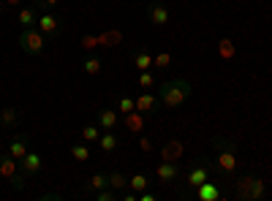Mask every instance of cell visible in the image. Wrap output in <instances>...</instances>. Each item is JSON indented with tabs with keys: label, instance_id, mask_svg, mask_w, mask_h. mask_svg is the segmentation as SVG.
I'll list each match as a JSON object with an SVG mask.
<instances>
[{
	"label": "cell",
	"instance_id": "33",
	"mask_svg": "<svg viewBox=\"0 0 272 201\" xmlns=\"http://www.w3.org/2000/svg\"><path fill=\"white\" fill-rule=\"evenodd\" d=\"M155 198H158V196H155L153 190H142V193H139V201H155Z\"/></svg>",
	"mask_w": 272,
	"mask_h": 201
},
{
	"label": "cell",
	"instance_id": "24",
	"mask_svg": "<svg viewBox=\"0 0 272 201\" xmlns=\"http://www.w3.org/2000/svg\"><path fill=\"white\" fill-rule=\"evenodd\" d=\"M169 66H172V54H169V52H158V54H153V68L166 71Z\"/></svg>",
	"mask_w": 272,
	"mask_h": 201
},
{
	"label": "cell",
	"instance_id": "12",
	"mask_svg": "<svg viewBox=\"0 0 272 201\" xmlns=\"http://www.w3.org/2000/svg\"><path fill=\"white\" fill-rule=\"evenodd\" d=\"M123 123L131 133H142L145 131V117H142V111H128V114H123Z\"/></svg>",
	"mask_w": 272,
	"mask_h": 201
},
{
	"label": "cell",
	"instance_id": "23",
	"mask_svg": "<svg viewBox=\"0 0 272 201\" xmlns=\"http://www.w3.org/2000/svg\"><path fill=\"white\" fill-rule=\"evenodd\" d=\"M128 185L136 190V193H142V190H147V185H150V177L147 174H133L131 180H128Z\"/></svg>",
	"mask_w": 272,
	"mask_h": 201
},
{
	"label": "cell",
	"instance_id": "2",
	"mask_svg": "<svg viewBox=\"0 0 272 201\" xmlns=\"http://www.w3.org/2000/svg\"><path fill=\"white\" fill-rule=\"evenodd\" d=\"M234 193H237L239 201H261L267 188H264V182L259 180V177L245 174V177H239V180L234 182Z\"/></svg>",
	"mask_w": 272,
	"mask_h": 201
},
{
	"label": "cell",
	"instance_id": "4",
	"mask_svg": "<svg viewBox=\"0 0 272 201\" xmlns=\"http://www.w3.org/2000/svg\"><path fill=\"white\" fill-rule=\"evenodd\" d=\"M19 46H22V52H28V54H33V58H38V54L46 49V36H44L38 27H25V30L19 33Z\"/></svg>",
	"mask_w": 272,
	"mask_h": 201
},
{
	"label": "cell",
	"instance_id": "10",
	"mask_svg": "<svg viewBox=\"0 0 272 201\" xmlns=\"http://www.w3.org/2000/svg\"><path fill=\"white\" fill-rule=\"evenodd\" d=\"M158 103H161V98L153 95L150 90L136 95V111H142V114H153V111H158Z\"/></svg>",
	"mask_w": 272,
	"mask_h": 201
},
{
	"label": "cell",
	"instance_id": "14",
	"mask_svg": "<svg viewBox=\"0 0 272 201\" xmlns=\"http://www.w3.org/2000/svg\"><path fill=\"white\" fill-rule=\"evenodd\" d=\"M9 155L17 158V160H22L28 155V136H14L11 144H9Z\"/></svg>",
	"mask_w": 272,
	"mask_h": 201
},
{
	"label": "cell",
	"instance_id": "16",
	"mask_svg": "<svg viewBox=\"0 0 272 201\" xmlns=\"http://www.w3.org/2000/svg\"><path fill=\"white\" fill-rule=\"evenodd\" d=\"M14 174H17V158H11L9 152H3V155H0V177L11 180Z\"/></svg>",
	"mask_w": 272,
	"mask_h": 201
},
{
	"label": "cell",
	"instance_id": "20",
	"mask_svg": "<svg viewBox=\"0 0 272 201\" xmlns=\"http://www.w3.org/2000/svg\"><path fill=\"white\" fill-rule=\"evenodd\" d=\"M98 144H101V150L103 152H115L117 150V136L115 133H112V131H106V133H101V139H98Z\"/></svg>",
	"mask_w": 272,
	"mask_h": 201
},
{
	"label": "cell",
	"instance_id": "25",
	"mask_svg": "<svg viewBox=\"0 0 272 201\" xmlns=\"http://www.w3.org/2000/svg\"><path fill=\"white\" fill-rule=\"evenodd\" d=\"M14 123H17V109L3 106V109H0V125L9 128V125H14Z\"/></svg>",
	"mask_w": 272,
	"mask_h": 201
},
{
	"label": "cell",
	"instance_id": "8",
	"mask_svg": "<svg viewBox=\"0 0 272 201\" xmlns=\"http://www.w3.org/2000/svg\"><path fill=\"white\" fill-rule=\"evenodd\" d=\"M36 27L41 30L44 36L55 38V36L60 33V19L55 17V14H49V11H46V14H38V22H36Z\"/></svg>",
	"mask_w": 272,
	"mask_h": 201
},
{
	"label": "cell",
	"instance_id": "29",
	"mask_svg": "<svg viewBox=\"0 0 272 201\" xmlns=\"http://www.w3.org/2000/svg\"><path fill=\"white\" fill-rule=\"evenodd\" d=\"M106 180H109V188H115V190H123L125 185H128V180L120 171H112V174H106Z\"/></svg>",
	"mask_w": 272,
	"mask_h": 201
},
{
	"label": "cell",
	"instance_id": "15",
	"mask_svg": "<svg viewBox=\"0 0 272 201\" xmlns=\"http://www.w3.org/2000/svg\"><path fill=\"white\" fill-rule=\"evenodd\" d=\"M117 120H120V111H115V109H101L98 111V125L103 131H112V128L117 125Z\"/></svg>",
	"mask_w": 272,
	"mask_h": 201
},
{
	"label": "cell",
	"instance_id": "7",
	"mask_svg": "<svg viewBox=\"0 0 272 201\" xmlns=\"http://www.w3.org/2000/svg\"><path fill=\"white\" fill-rule=\"evenodd\" d=\"M196 196H199V201H221V198H223V188H221V182L204 180V182L196 188Z\"/></svg>",
	"mask_w": 272,
	"mask_h": 201
},
{
	"label": "cell",
	"instance_id": "17",
	"mask_svg": "<svg viewBox=\"0 0 272 201\" xmlns=\"http://www.w3.org/2000/svg\"><path fill=\"white\" fill-rule=\"evenodd\" d=\"M133 66H136V71H150L153 68V54L147 49H139L133 54Z\"/></svg>",
	"mask_w": 272,
	"mask_h": 201
},
{
	"label": "cell",
	"instance_id": "22",
	"mask_svg": "<svg viewBox=\"0 0 272 201\" xmlns=\"http://www.w3.org/2000/svg\"><path fill=\"white\" fill-rule=\"evenodd\" d=\"M218 54H221V58L223 60H231V58H234V41H231V38H221V44H218Z\"/></svg>",
	"mask_w": 272,
	"mask_h": 201
},
{
	"label": "cell",
	"instance_id": "9",
	"mask_svg": "<svg viewBox=\"0 0 272 201\" xmlns=\"http://www.w3.org/2000/svg\"><path fill=\"white\" fill-rule=\"evenodd\" d=\"M147 19H150V25H155V27L169 25V9H166L164 3H150V9H147Z\"/></svg>",
	"mask_w": 272,
	"mask_h": 201
},
{
	"label": "cell",
	"instance_id": "3",
	"mask_svg": "<svg viewBox=\"0 0 272 201\" xmlns=\"http://www.w3.org/2000/svg\"><path fill=\"white\" fill-rule=\"evenodd\" d=\"M215 150H218V168L223 174H234V168H237V144L231 139H215Z\"/></svg>",
	"mask_w": 272,
	"mask_h": 201
},
{
	"label": "cell",
	"instance_id": "13",
	"mask_svg": "<svg viewBox=\"0 0 272 201\" xmlns=\"http://www.w3.org/2000/svg\"><path fill=\"white\" fill-rule=\"evenodd\" d=\"M19 163H22V171H25V174H38V171H41V166H44V160H41L38 152H28Z\"/></svg>",
	"mask_w": 272,
	"mask_h": 201
},
{
	"label": "cell",
	"instance_id": "31",
	"mask_svg": "<svg viewBox=\"0 0 272 201\" xmlns=\"http://www.w3.org/2000/svg\"><path fill=\"white\" fill-rule=\"evenodd\" d=\"M98 41L101 44H120V41H123V33H120V30H109V33H103Z\"/></svg>",
	"mask_w": 272,
	"mask_h": 201
},
{
	"label": "cell",
	"instance_id": "5",
	"mask_svg": "<svg viewBox=\"0 0 272 201\" xmlns=\"http://www.w3.org/2000/svg\"><path fill=\"white\" fill-rule=\"evenodd\" d=\"M204 180H210V168H207V166L202 163V158H199V160H194V163H191V168H188V174H185V185L196 190Z\"/></svg>",
	"mask_w": 272,
	"mask_h": 201
},
{
	"label": "cell",
	"instance_id": "6",
	"mask_svg": "<svg viewBox=\"0 0 272 201\" xmlns=\"http://www.w3.org/2000/svg\"><path fill=\"white\" fill-rule=\"evenodd\" d=\"M155 177H158V182L172 185V182L180 180V166L174 163V160H164V163L155 166Z\"/></svg>",
	"mask_w": 272,
	"mask_h": 201
},
{
	"label": "cell",
	"instance_id": "34",
	"mask_svg": "<svg viewBox=\"0 0 272 201\" xmlns=\"http://www.w3.org/2000/svg\"><path fill=\"white\" fill-rule=\"evenodd\" d=\"M58 3H60V0H38L36 6H38V9H52V6H58Z\"/></svg>",
	"mask_w": 272,
	"mask_h": 201
},
{
	"label": "cell",
	"instance_id": "18",
	"mask_svg": "<svg viewBox=\"0 0 272 201\" xmlns=\"http://www.w3.org/2000/svg\"><path fill=\"white\" fill-rule=\"evenodd\" d=\"M71 158L79 160V163H85V160H90V147H87L85 141H76L71 144Z\"/></svg>",
	"mask_w": 272,
	"mask_h": 201
},
{
	"label": "cell",
	"instance_id": "35",
	"mask_svg": "<svg viewBox=\"0 0 272 201\" xmlns=\"http://www.w3.org/2000/svg\"><path fill=\"white\" fill-rule=\"evenodd\" d=\"M82 44L87 46V49H90V46H95V44H101V41H98V38H90V36H85V38H82Z\"/></svg>",
	"mask_w": 272,
	"mask_h": 201
},
{
	"label": "cell",
	"instance_id": "30",
	"mask_svg": "<svg viewBox=\"0 0 272 201\" xmlns=\"http://www.w3.org/2000/svg\"><path fill=\"white\" fill-rule=\"evenodd\" d=\"M136 82H139L142 90H153V87H155V76L150 74V71H139V79H136Z\"/></svg>",
	"mask_w": 272,
	"mask_h": 201
},
{
	"label": "cell",
	"instance_id": "11",
	"mask_svg": "<svg viewBox=\"0 0 272 201\" xmlns=\"http://www.w3.org/2000/svg\"><path fill=\"white\" fill-rule=\"evenodd\" d=\"M180 158H182V141L180 139H169L161 147V160H174V163H177Z\"/></svg>",
	"mask_w": 272,
	"mask_h": 201
},
{
	"label": "cell",
	"instance_id": "36",
	"mask_svg": "<svg viewBox=\"0 0 272 201\" xmlns=\"http://www.w3.org/2000/svg\"><path fill=\"white\" fill-rule=\"evenodd\" d=\"M3 3H6V6H11V9H19L22 0H3Z\"/></svg>",
	"mask_w": 272,
	"mask_h": 201
},
{
	"label": "cell",
	"instance_id": "27",
	"mask_svg": "<svg viewBox=\"0 0 272 201\" xmlns=\"http://www.w3.org/2000/svg\"><path fill=\"white\" fill-rule=\"evenodd\" d=\"M101 139V125H85L82 128V141H98Z\"/></svg>",
	"mask_w": 272,
	"mask_h": 201
},
{
	"label": "cell",
	"instance_id": "26",
	"mask_svg": "<svg viewBox=\"0 0 272 201\" xmlns=\"http://www.w3.org/2000/svg\"><path fill=\"white\" fill-rule=\"evenodd\" d=\"M136 109V98H131V95H123V98L117 101V111H120V117L128 114V111H133Z\"/></svg>",
	"mask_w": 272,
	"mask_h": 201
},
{
	"label": "cell",
	"instance_id": "19",
	"mask_svg": "<svg viewBox=\"0 0 272 201\" xmlns=\"http://www.w3.org/2000/svg\"><path fill=\"white\" fill-rule=\"evenodd\" d=\"M19 25L22 27H33L36 22H38V14H36V9H19Z\"/></svg>",
	"mask_w": 272,
	"mask_h": 201
},
{
	"label": "cell",
	"instance_id": "37",
	"mask_svg": "<svg viewBox=\"0 0 272 201\" xmlns=\"http://www.w3.org/2000/svg\"><path fill=\"white\" fill-rule=\"evenodd\" d=\"M0 3H3V0H0Z\"/></svg>",
	"mask_w": 272,
	"mask_h": 201
},
{
	"label": "cell",
	"instance_id": "32",
	"mask_svg": "<svg viewBox=\"0 0 272 201\" xmlns=\"http://www.w3.org/2000/svg\"><path fill=\"white\" fill-rule=\"evenodd\" d=\"M25 177H28L25 171H17V174H14L9 182H11V185H14V188H17V190H22V188H25Z\"/></svg>",
	"mask_w": 272,
	"mask_h": 201
},
{
	"label": "cell",
	"instance_id": "28",
	"mask_svg": "<svg viewBox=\"0 0 272 201\" xmlns=\"http://www.w3.org/2000/svg\"><path fill=\"white\" fill-rule=\"evenodd\" d=\"M82 68H85V74L95 76V74H101V60L98 58H85L82 60Z\"/></svg>",
	"mask_w": 272,
	"mask_h": 201
},
{
	"label": "cell",
	"instance_id": "21",
	"mask_svg": "<svg viewBox=\"0 0 272 201\" xmlns=\"http://www.w3.org/2000/svg\"><path fill=\"white\" fill-rule=\"evenodd\" d=\"M109 180H106V174H93L90 180H87V193H98L101 188H106Z\"/></svg>",
	"mask_w": 272,
	"mask_h": 201
},
{
	"label": "cell",
	"instance_id": "1",
	"mask_svg": "<svg viewBox=\"0 0 272 201\" xmlns=\"http://www.w3.org/2000/svg\"><path fill=\"white\" fill-rule=\"evenodd\" d=\"M158 98H161V103L166 109H177L191 98V84L185 82V79H169V82L161 84Z\"/></svg>",
	"mask_w": 272,
	"mask_h": 201
}]
</instances>
